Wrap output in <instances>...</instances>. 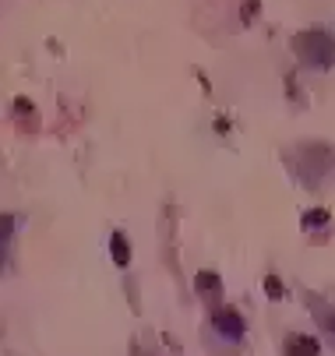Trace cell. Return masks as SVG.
<instances>
[{
    "mask_svg": "<svg viewBox=\"0 0 335 356\" xmlns=\"http://www.w3.org/2000/svg\"><path fill=\"white\" fill-rule=\"evenodd\" d=\"M296 53L300 61H307L311 67L325 71L335 64V39H328L325 32H300L296 36Z\"/></svg>",
    "mask_w": 335,
    "mask_h": 356,
    "instance_id": "cell-1",
    "label": "cell"
},
{
    "mask_svg": "<svg viewBox=\"0 0 335 356\" xmlns=\"http://www.w3.org/2000/svg\"><path fill=\"white\" fill-rule=\"evenodd\" d=\"M212 328L230 342H240L243 339V317L233 307H219V311H212Z\"/></svg>",
    "mask_w": 335,
    "mask_h": 356,
    "instance_id": "cell-2",
    "label": "cell"
},
{
    "mask_svg": "<svg viewBox=\"0 0 335 356\" xmlns=\"http://www.w3.org/2000/svg\"><path fill=\"white\" fill-rule=\"evenodd\" d=\"M286 356H321V342L314 335H290L286 339Z\"/></svg>",
    "mask_w": 335,
    "mask_h": 356,
    "instance_id": "cell-3",
    "label": "cell"
},
{
    "mask_svg": "<svg viewBox=\"0 0 335 356\" xmlns=\"http://www.w3.org/2000/svg\"><path fill=\"white\" fill-rule=\"evenodd\" d=\"M110 254H113L116 269H128V264H131V247H128V240H124V233H113V236H110Z\"/></svg>",
    "mask_w": 335,
    "mask_h": 356,
    "instance_id": "cell-4",
    "label": "cell"
},
{
    "mask_svg": "<svg viewBox=\"0 0 335 356\" xmlns=\"http://www.w3.org/2000/svg\"><path fill=\"white\" fill-rule=\"evenodd\" d=\"M311 307H314V314H318V321H321V328H325L328 335H335V311L325 307L321 300H311Z\"/></svg>",
    "mask_w": 335,
    "mask_h": 356,
    "instance_id": "cell-5",
    "label": "cell"
},
{
    "mask_svg": "<svg viewBox=\"0 0 335 356\" xmlns=\"http://www.w3.org/2000/svg\"><path fill=\"white\" fill-rule=\"evenodd\" d=\"M194 286H198L205 296H212V293H219V289H223L219 275H212V272H198V275H194Z\"/></svg>",
    "mask_w": 335,
    "mask_h": 356,
    "instance_id": "cell-6",
    "label": "cell"
},
{
    "mask_svg": "<svg viewBox=\"0 0 335 356\" xmlns=\"http://www.w3.org/2000/svg\"><path fill=\"white\" fill-rule=\"evenodd\" d=\"M300 222H303V229H318V226H325V222H328V212H325V209H318V212H307V216H303Z\"/></svg>",
    "mask_w": 335,
    "mask_h": 356,
    "instance_id": "cell-7",
    "label": "cell"
},
{
    "mask_svg": "<svg viewBox=\"0 0 335 356\" xmlns=\"http://www.w3.org/2000/svg\"><path fill=\"white\" fill-rule=\"evenodd\" d=\"M265 289H268L272 300H279V296H283V282H279L276 275H268V279H265Z\"/></svg>",
    "mask_w": 335,
    "mask_h": 356,
    "instance_id": "cell-8",
    "label": "cell"
},
{
    "mask_svg": "<svg viewBox=\"0 0 335 356\" xmlns=\"http://www.w3.org/2000/svg\"><path fill=\"white\" fill-rule=\"evenodd\" d=\"M258 8H261V0H243V21H254Z\"/></svg>",
    "mask_w": 335,
    "mask_h": 356,
    "instance_id": "cell-9",
    "label": "cell"
},
{
    "mask_svg": "<svg viewBox=\"0 0 335 356\" xmlns=\"http://www.w3.org/2000/svg\"><path fill=\"white\" fill-rule=\"evenodd\" d=\"M14 229V219L11 216H0V247H4L8 244V233Z\"/></svg>",
    "mask_w": 335,
    "mask_h": 356,
    "instance_id": "cell-10",
    "label": "cell"
}]
</instances>
